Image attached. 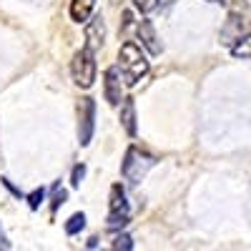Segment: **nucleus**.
Segmentation results:
<instances>
[{
    "mask_svg": "<svg viewBox=\"0 0 251 251\" xmlns=\"http://www.w3.org/2000/svg\"><path fill=\"white\" fill-rule=\"evenodd\" d=\"M118 68L126 78V86H136L141 78H146L149 73V60L141 53V48L133 43V40H126L121 46V53H118Z\"/></svg>",
    "mask_w": 251,
    "mask_h": 251,
    "instance_id": "obj_1",
    "label": "nucleus"
},
{
    "mask_svg": "<svg viewBox=\"0 0 251 251\" xmlns=\"http://www.w3.org/2000/svg\"><path fill=\"white\" fill-rule=\"evenodd\" d=\"M153 163H156V158H153L151 153L141 151L138 146H131V149L126 151V161H123V166H121V174L126 176V181L138 183Z\"/></svg>",
    "mask_w": 251,
    "mask_h": 251,
    "instance_id": "obj_2",
    "label": "nucleus"
},
{
    "mask_svg": "<svg viewBox=\"0 0 251 251\" xmlns=\"http://www.w3.org/2000/svg\"><path fill=\"white\" fill-rule=\"evenodd\" d=\"M71 73H73V80L78 88H91L93 80H96V55L93 50L83 48L73 55L71 60Z\"/></svg>",
    "mask_w": 251,
    "mask_h": 251,
    "instance_id": "obj_3",
    "label": "nucleus"
},
{
    "mask_svg": "<svg viewBox=\"0 0 251 251\" xmlns=\"http://www.w3.org/2000/svg\"><path fill=\"white\" fill-rule=\"evenodd\" d=\"M93 128H96V100L91 96H86L78 103V141H80V146L91 143Z\"/></svg>",
    "mask_w": 251,
    "mask_h": 251,
    "instance_id": "obj_4",
    "label": "nucleus"
},
{
    "mask_svg": "<svg viewBox=\"0 0 251 251\" xmlns=\"http://www.w3.org/2000/svg\"><path fill=\"white\" fill-rule=\"evenodd\" d=\"M128 224V201H126V191L121 183L111 186V214H108V226L118 228Z\"/></svg>",
    "mask_w": 251,
    "mask_h": 251,
    "instance_id": "obj_5",
    "label": "nucleus"
},
{
    "mask_svg": "<svg viewBox=\"0 0 251 251\" xmlns=\"http://www.w3.org/2000/svg\"><path fill=\"white\" fill-rule=\"evenodd\" d=\"M106 80H103V93H106V100L111 103V106H121L123 100V83H121V68L113 66L106 71V75H103Z\"/></svg>",
    "mask_w": 251,
    "mask_h": 251,
    "instance_id": "obj_6",
    "label": "nucleus"
},
{
    "mask_svg": "<svg viewBox=\"0 0 251 251\" xmlns=\"http://www.w3.org/2000/svg\"><path fill=\"white\" fill-rule=\"evenodd\" d=\"M103 43H106V23L100 15H96L93 20H86V48L96 53Z\"/></svg>",
    "mask_w": 251,
    "mask_h": 251,
    "instance_id": "obj_7",
    "label": "nucleus"
},
{
    "mask_svg": "<svg viewBox=\"0 0 251 251\" xmlns=\"http://www.w3.org/2000/svg\"><path fill=\"white\" fill-rule=\"evenodd\" d=\"M136 33H138L141 46L149 50L151 55H161L163 46L158 43V35H156V30H153V23H151V20H141L138 28H136Z\"/></svg>",
    "mask_w": 251,
    "mask_h": 251,
    "instance_id": "obj_8",
    "label": "nucleus"
},
{
    "mask_svg": "<svg viewBox=\"0 0 251 251\" xmlns=\"http://www.w3.org/2000/svg\"><path fill=\"white\" fill-rule=\"evenodd\" d=\"M121 126L126 128L128 136H136V103H133V98L121 100Z\"/></svg>",
    "mask_w": 251,
    "mask_h": 251,
    "instance_id": "obj_9",
    "label": "nucleus"
},
{
    "mask_svg": "<svg viewBox=\"0 0 251 251\" xmlns=\"http://www.w3.org/2000/svg\"><path fill=\"white\" fill-rule=\"evenodd\" d=\"M96 8V0H71V18L75 23H86Z\"/></svg>",
    "mask_w": 251,
    "mask_h": 251,
    "instance_id": "obj_10",
    "label": "nucleus"
},
{
    "mask_svg": "<svg viewBox=\"0 0 251 251\" xmlns=\"http://www.w3.org/2000/svg\"><path fill=\"white\" fill-rule=\"evenodd\" d=\"M231 55L234 58H251V35H244L236 40L231 46Z\"/></svg>",
    "mask_w": 251,
    "mask_h": 251,
    "instance_id": "obj_11",
    "label": "nucleus"
},
{
    "mask_svg": "<svg viewBox=\"0 0 251 251\" xmlns=\"http://www.w3.org/2000/svg\"><path fill=\"white\" fill-rule=\"evenodd\" d=\"M86 228V214H73L68 221H66V234L68 236H75L78 231Z\"/></svg>",
    "mask_w": 251,
    "mask_h": 251,
    "instance_id": "obj_12",
    "label": "nucleus"
},
{
    "mask_svg": "<svg viewBox=\"0 0 251 251\" xmlns=\"http://www.w3.org/2000/svg\"><path fill=\"white\" fill-rule=\"evenodd\" d=\"M113 249H116V251H131V249H133V239H131L128 234H118V236L113 239Z\"/></svg>",
    "mask_w": 251,
    "mask_h": 251,
    "instance_id": "obj_13",
    "label": "nucleus"
},
{
    "mask_svg": "<svg viewBox=\"0 0 251 251\" xmlns=\"http://www.w3.org/2000/svg\"><path fill=\"white\" fill-rule=\"evenodd\" d=\"M43 199H46V191H43V188H35V191L28 196V203H30V208H33V211H35V208H40Z\"/></svg>",
    "mask_w": 251,
    "mask_h": 251,
    "instance_id": "obj_14",
    "label": "nucleus"
},
{
    "mask_svg": "<svg viewBox=\"0 0 251 251\" xmlns=\"http://www.w3.org/2000/svg\"><path fill=\"white\" fill-rule=\"evenodd\" d=\"M156 5H158V0H133V8L141 13H151L156 10Z\"/></svg>",
    "mask_w": 251,
    "mask_h": 251,
    "instance_id": "obj_15",
    "label": "nucleus"
},
{
    "mask_svg": "<svg viewBox=\"0 0 251 251\" xmlns=\"http://www.w3.org/2000/svg\"><path fill=\"white\" fill-rule=\"evenodd\" d=\"M83 176H86V166H83V163H80V166H75V169H73V176H71V183H73V186L78 188V186H80V181H83Z\"/></svg>",
    "mask_w": 251,
    "mask_h": 251,
    "instance_id": "obj_16",
    "label": "nucleus"
},
{
    "mask_svg": "<svg viewBox=\"0 0 251 251\" xmlns=\"http://www.w3.org/2000/svg\"><path fill=\"white\" fill-rule=\"evenodd\" d=\"M53 191H55V196H53V211H55V208H58L63 201H66V191H63V188H60L58 183L53 186Z\"/></svg>",
    "mask_w": 251,
    "mask_h": 251,
    "instance_id": "obj_17",
    "label": "nucleus"
},
{
    "mask_svg": "<svg viewBox=\"0 0 251 251\" xmlns=\"http://www.w3.org/2000/svg\"><path fill=\"white\" fill-rule=\"evenodd\" d=\"M13 244L8 241V236H5V231H3V226H0V249H3V251H8Z\"/></svg>",
    "mask_w": 251,
    "mask_h": 251,
    "instance_id": "obj_18",
    "label": "nucleus"
},
{
    "mask_svg": "<svg viewBox=\"0 0 251 251\" xmlns=\"http://www.w3.org/2000/svg\"><path fill=\"white\" fill-rule=\"evenodd\" d=\"M208 3H224V0H208Z\"/></svg>",
    "mask_w": 251,
    "mask_h": 251,
    "instance_id": "obj_19",
    "label": "nucleus"
}]
</instances>
